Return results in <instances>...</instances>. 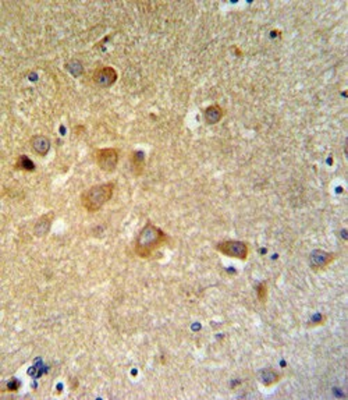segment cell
I'll return each instance as SVG.
<instances>
[{
	"instance_id": "cell-1",
	"label": "cell",
	"mask_w": 348,
	"mask_h": 400,
	"mask_svg": "<svg viewBox=\"0 0 348 400\" xmlns=\"http://www.w3.org/2000/svg\"><path fill=\"white\" fill-rule=\"evenodd\" d=\"M167 236L157 226L148 223L139 232L135 241V253L141 258H149L159 247L167 241Z\"/></svg>"
},
{
	"instance_id": "cell-2",
	"label": "cell",
	"mask_w": 348,
	"mask_h": 400,
	"mask_svg": "<svg viewBox=\"0 0 348 400\" xmlns=\"http://www.w3.org/2000/svg\"><path fill=\"white\" fill-rule=\"evenodd\" d=\"M113 190H115V185L112 183L94 185V187L88 188L87 191L82 194V198H81L84 208L87 209L88 212L99 211L112 198Z\"/></svg>"
},
{
	"instance_id": "cell-3",
	"label": "cell",
	"mask_w": 348,
	"mask_h": 400,
	"mask_svg": "<svg viewBox=\"0 0 348 400\" xmlns=\"http://www.w3.org/2000/svg\"><path fill=\"white\" fill-rule=\"evenodd\" d=\"M216 250L227 257L237 258V260H247L248 257V245L237 240H227L216 245Z\"/></svg>"
},
{
	"instance_id": "cell-4",
	"label": "cell",
	"mask_w": 348,
	"mask_h": 400,
	"mask_svg": "<svg viewBox=\"0 0 348 400\" xmlns=\"http://www.w3.org/2000/svg\"><path fill=\"white\" fill-rule=\"evenodd\" d=\"M97 163L103 172H113L118 163V152L115 148L97 151Z\"/></svg>"
},
{
	"instance_id": "cell-5",
	"label": "cell",
	"mask_w": 348,
	"mask_h": 400,
	"mask_svg": "<svg viewBox=\"0 0 348 400\" xmlns=\"http://www.w3.org/2000/svg\"><path fill=\"white\" fill-rule=\"evenodd\" d=\"M117 80V73L113 67H105L97 68V71L94 73V81L97 82L99 87L109 88L112 87Z\"/></svg>"
},
{
	"instance_id": "cell-6",
	"label": "cell",
	"mask_w": 348,
	"mask_h": 400,
	"mask_svg": "<svg viewBox=\"0 0 348 400\" xmlns=\"http://www.w3.org/2000/svg\"><path fill=\"white\" fill-rule=\"evenodd\" d=\"M336 260V255L331 253H326L322 250H315L310 254L309 263L313 269H323L326 268L330 262H333Z\"/></svg>"
},
{
	"instance_id": "cell-7",
	"label": "cell",
	"mask_w": 348,
	"mask_h": 400,
	"mask_svg": "<svg viewBox=\"0 0 348 400\" xmlns=\"http://www.w3.org/2000/svg\"><path fill=\"white\" fill-rule=\"evenodd\" d=\"M31 148L39 156H45L50 149V141L48 137L35 136L31 138Z\"/></svg>"
},
{
	"instance_id": "cell-8",
	"label": "cell",
	"mask_w": 348,
	"mask_h": 400,
	"mask_svg": "<svg viewBox=\"0 0 348 400\" xmlns=\"http://www.w3.org/2000/svg\"><path fill=\"white\" fill-rule=\"evenodd\" d=\"M224 110L219 105H212V106L205 109V120L208 124H216L222 120Z\"/></svg>"
},
{
	"instance_id": "cell-9",
	"label": "cell",
	"mask_w": 348,
	"mask_h": 400,
	"mask_svg": "<svg viewBox=\"0 0 348 400\" xmlns=\"http://www.w3.org/2000/svg\"><path fill=\"white\" fill-rule=\"evenodd\" d=\"M52 220H53V214L45 215L39 219L37 224H35V233L37 236H45L48 233L49 229H50V224H52Z\"/></svg>"
},
{
	"instance_id": "cell-10",
	"label": "cell",
	"mask_w": 348,
	"mask_h": 400,
	"mask_svg": "<svg viewBox=\"0 0 348 400\" xmlns=\"http://www.w3.org/2000/svg\"><path fill=\"white\" fill-rule=\"evenodd\" d=\"M261 380L265 386H271V385H274L276 382L280 380V374H277L276 371L271 370V368L263 370L261 372Z\"/></svg>"
},
{
	"instance_id": "cell-11",
	"label": "cell",
	"mask_w": 348,
	"mask_h": 400,
	"mask_svg": "<svg viewBox=\"0 0 348 400\" xmlns=\"http://www.w3.org/2000/svg\"><path fill=\"white\" fill-rule=\"evenodd\" d=\"M133 166L135 169V175H141L142 169H144V165H145V158H144V154L142 152H134L133 156Z\"/></svg>"
},
{
	"instance_id": "cell-12",
	"label": "cell",
	"mask_w": 348,
	"mask_h": 400,
	"mask_svg": "<svg viewBox=\"0 0 348 400\" xmlns=\"http://www.w3.org/2000/svg\"><path fill=\"white\" fill-rule=\"evenodd\" d=\"M16 167H17V169H21V170H27V172H32V170H35V165H34V162L29 159L28 156H25V155L19 156V160H17V163H16Z\"/></svg>"
},
{
	"instance_id": "cell-13",
	"label": "cell",
	"mask_w": 348,
	"mask_h": 400,
	"mask_svg": "<svg viewBox=\"0 0 348 400\" xmlns=\"http://www.w3.org/2000/svg\"><path fill=\"white\" fill-rule=\"evenodd\" d=\"M256 293H258V299H259V301L261 302L266 301V297H268V286H266V283H261V284L256 287Z\"/></svg>"
},
{
	"instance_id": "cell-14",
	"label": "cell",
	"mask_w": 348,
	"mask_h": 400,
	"mask_svg": "<svg viewBox=\"0 0 348 400\" xmlns=\"http://www.w3.org/2000/svg\"><path fill=\"white\" fill-rule=\"evenodd\" d=\"M67 68L77 77V76H79L81 73H82V66H81V63L79 61H71L70 64L67 66Z\"/></svg>"
},
{
	"instance_id": "cell-15",
	"label": "cell",
	"mask_w": 348,
	"mask_h": 400,
	"mask_svg": "<svg viewBox=\"0 0 348 400\" xmlns=\"http://www.w3.org/2000/svg\"><path fill=\"white\" fill-rule=\"evenodd\" d=\"M19 388V382L17 380H11L9 383H7V389H9L10 392H16Z\"/></svg>"
}]
</instances>
